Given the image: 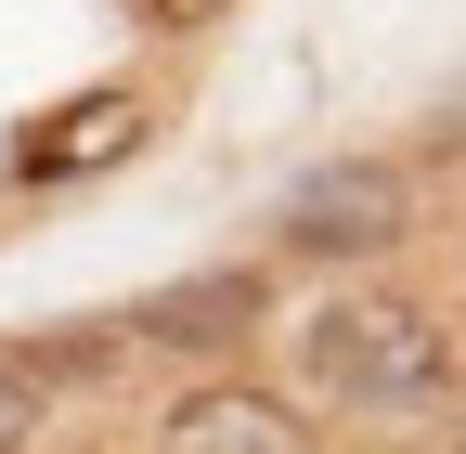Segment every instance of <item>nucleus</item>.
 Returning <instances> with one entry per match:
<instances>
[{"instance_id":"obj_9","label":"nucleus","mask_w":466,"mask_h":454,"mask_svg":"<svg viewBox=\"0 0 466 454\" xmlns=\"http://www.w3.org/2000/svg\"><path fill=\"white\" fill-rule=\"evenodd\" d=\"M220 14H233V0H130V26H143V39H208Z\"/></svg>"},{"instance_id":"obj_5","label":"nucleus","mask_w":466,"mask_h":454,"mask_svg":"<svg viewBox=\"0 0 466 454\" xmlns=\"http://www.w3.org/2000/svg\"><path fill=\"white\" fill-rule=\"evenodd\" d=\"M143 143H156V104H143L130 78H104V91L52 104V118L14 143V182H39V195H52V182H104V169H130Z\"/></svg>"},{"instance_id":"obj_3","label":"nucleus","mask_w":466,"mask_h":454,"mask_svg":"<svg viewBox=\"0 0 466 454\" xmlns=\"http://www.w3.org/2000/svg\"><path fill=\"white\" fill-rule=\"evenodd\" d=\"M285 325V273L272 260H195V273H168V286L130 299V351L156 364H182V377H247V351Z\"/></svg>"},{"instance_id":"obj_10","label":"nucleus","mask_w":466,"mask_h":454,"mask_svg":"<svg viewBox=\"0 0 466 454\" xmlns=\"http://www.w3.org/2000/svg\"><path fill=\"white\" fill-rule=\"evenodd\" d=\"M453 325H466V234H453Z\"/></svg>"},{"instance_id":"obj_12","label":"nucleus","mask_w":466,"mask_h":454,"mask_svg":"<svg viewBox=\"0 0 466 454\" xmlns=\"http://www.w3.org/2000/svg\"><path fill=\"white\" fill-rule=\"evenodd\" d=\"M66 454H91V441H66Z\"/></svg>"},{"instance_id":"obj_11","label":"nucleus","mask_w":466,"mask_h":454,"mask_svg":"<svg viewBox=\"0 0 466 454\" xmlns=\"http://www.w3.org/2000/svg\"><path fill=\"white\" fill-rule=\"evenodd\" d=\"M441 428H453V441H441V454H466V403H453V416H441Z\"/></svg>"},{"instance_id":"obj_4","label":"nucleus","mask_w":466,"mask_h":454,"mask_svg":"<svg viewBox=\"0 0 466 454\" xmlns=\"http://www.w3.org/2000/svg\"><path fill=\"white\" fill-rule=\"evenodd\" d=\"M143 441L156 454H324V428L285 403L272 377H182Z\"/></svg>"},{"instance_id":"obj_1","label":"nucleus","mask_w":466,"mask_h":454,"mask_svg":"<svg viewBox=\"0 0 466 454\" xmlns=\"http://www.w3.org/2000/svg\"><path fill=\"white\" fill-rule=\"evenodd\" d=\"M285 403H299L311 428L324 416H376V428H428L466 403V337L441 299L389 286V273H363V286H324L311 312H285Z\"/></svg>"},{"instance_id":"obj_2","label":"nucleus","mask_w":466,"mask_h":454,"mask_svg":"<svg viewBox=\"0 0 466 454\" xmlns=\"http://www.w3.org/2000/svg\"><path fill=\"white\" fill-rule=\"evenodd\" d=\"M428 234V182L401 169V143H363V156H311L299 182L272 195V260L299 273H337V286H363L389 273L401 247Z\"/></svg>"},{"instance_id":"obj_8","label":"nucleus","mask_w":466,"mask_h":454,"mask_svg":"<svg viewBox=\"0 0 466 454\" xmlns=\"http://www.w3.org/2000/svg\"><path fill=\"white\" fill-rule=\"evenodd\" d=\"M52 416H66V403H52V389H39L14 351H0V454H39V441H52Z\"/></svg>"},{"instance_id":"obj_6","label":"nucleus","mask_w":466,"mask_h":454,"mask_svg":"<svg viewBox=\"0 0 466 454\" xmlns=\"http://www.w3.org/2000/svg\"><path fill=\"white\" fill-rule=\"evenodd\" d=\"M116 351H130V337H116V325H66V337H26V377L52 389V403H66V389H91V377H116Z\"/></svg>"},{"instance_id":"obj_7","label":"nucleus","mask_w":466,"mask_h":454,"mask_svg":"<svg viewBox=\"0 0 466 454\" xmlns=\"http://www.w3.org/2000/svg\"><path fill=\"white\" fill-rule=\"evenodd\" d=\"M401 169H415V182H466V78L428 104L415 118V143H401Z\"/></svg>"}]
</instances>
